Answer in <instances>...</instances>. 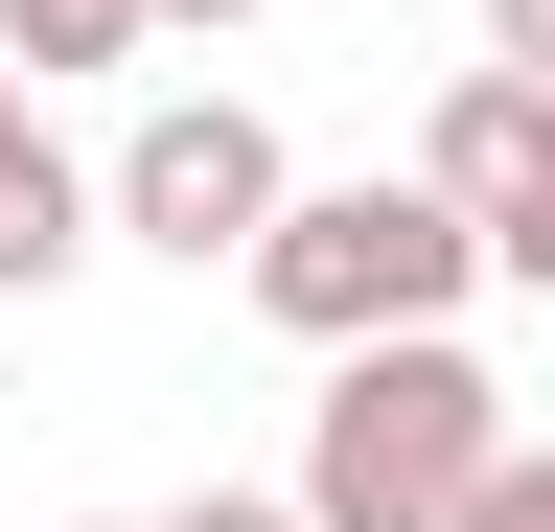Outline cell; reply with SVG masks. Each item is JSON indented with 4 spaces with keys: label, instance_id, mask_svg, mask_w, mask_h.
Segmentation results:
<instances>
[{
    "label": "cell",
    "instance_id": "5b68a950",
    "mask_svg": "<svg viewBox=\"0 0 555 532\" xmlns=\"http://www.w3.org/2000/svg\"><path fill=\"white\" fill-rule=\"evenodd\" d=\"M93 232H116V185H93V163H47V140L0 163V301H47V278H69Z\"/></svg>",
    "mask_w": 555,
    "mask_h": 532
},
{
    "label": "cell",
    "instance_id": "7c38bea8",
    "mask_svg": "<svg viewBox=\"0 0 555 532\" xmlns=\"http://www.w3.org/2000/svg\"><path fill=\"white\" fill-rule=\"evenodd\" d=\"M69 532H116V509H69Z\"/></svg>",
    "mask_w": 555,
    "mask_h": 532
},
{
    "label": "cell",
    "instance_id": "30bf717a",
    "mask_svg": "<svg viewBox=\"0 0 555 532\" xmlns=\"http://www.w3.org/2000/svg\"><path fill=\"white\" fill-rule=\"evenodd\" d=\"M232 24H255V0H163V47H232Z\"/></svg>",
    "mask_w": 555,
    "mask_h": 532
},
{
    "label": "cell",
    "instance_id": "6da1fadb",
    "mask_svg": "<svg viewBox=\"0 0 555 532\" xmlns=\"http://www.w3.org/2000/svg\"><path fill=\"white\" fill-rule=\"evenodd\" d=\"M486 486H509V393H486L463 324L324 371V417H301V532H463Z\"/></svg>",
    "mask_w": 555,
    "mask_h": 532
},
{
    "label": "cell",
    "instance_id": "52a82bcc",
    "mask_svg": "<svg viewBox=\"0 0 555 532\" xmlns=\"http://www.w3.org/2000/svg\"><path fill=\"white\" fill-rule=\"evenodd\" d=\"M463 532H555V440H509V486H486Z\"/></svg>",
    "mask_w": 555,
    "mask_h": 532
},
{
    "label": "cell",
    "instance_id": "8fae6325",
    "mask_svg": "<svg viewBox=\"0 0 555 532\" xmlns=\"http://www.w3.org/2000/svg\"><path fill=\"white\" fill-rule=\"evenodd\" d=\"M0 163H24V70H0Z\"/></svg>",
    "mask_w": 555,
    "mask_h": 532
},
{
    "label": "cell",
    "instance_id": "8992f818",
    "mask_svg": "<svg viewBox=\"0 0 555 532\" xmlns=\"http://www.w3.org/2000/svg\"><path fill=\"white\" fill-rule=\"evenodd\" d=\"M139 47H163V0H0V70H139Z\"/></svg>",
    "mask_w": 555,
    "mask_h": 532
},
{
    "label": "cell",
    "instance_id": "277c9868",
    "mask_svg": "<svg viewBox=\"0 0 555 532\" xmlns=\"http://www.w3.org/2000/svg\"><path fill=\"white\" fill-rule=\"evenodd\" d=\"M416 185H440L486 255H532V232H555V93H532V70H463L440 116H416Z\"/></svg>",
    "mask_w": 555,
    "mask_h": 532
},
{
    "label": "cell",
    "instance_id": "9c48e42d",
    "mask_svg": "<svg viewBox=\"0 0 555 532\" xmlns=\"http://www.w3.org/2000/svg\"><path fill=\"white\" fill-rule=\"evenodd\" d=\"M163 532H301V486H278V509H255V486H208V509H163Z\"/></svg>",
    "mask_w": 555,
    "mask_h": 532
},
{
    "label": "cell",
    "instance_id": "ba28073f",
    "mask_svg": "<svg viewBox=\"0 0 555 532\" xmlns=\"http://www.w3.org/2000/svg\"><path fill=\"white\" fill-rule=\"evenodd\" d=\"M486 70H532V93H555V0H486Z\"/></svg>",
    "mask_w": 555,
    "mask_h": 532
},
{
    "label": "cell",
    "instance_id": "3957f363",
    "mask_svg": "<svg viewBox=\"0 0 555 532\" xmlns=\"http://www.w3.org/2000/svg\"><path fill=\"white\" fill-rule=\"evenodd\" d=\"M278 209H301V163H278V116H255V93H163V116L116 140V232H139V255H185V278H208V255L255 278Z\"/></svg>",
    "mask_w": 555,
    "mask_h": 532
},
{
    "label": "cell",
    "instance_id": "7a4b0ae2",
    "mask_svg": "<svg viewBox=\"0 0 555 532\" xmlns=\"http://www.w3.org/2000/svg\"><path fill=\"white\" fill-rule=\"evenodd\" d=\"M463 278H509V255H486V232H463L416 163H371V185H301V209H278V255H255V301L301 324L324 371H347V348H440V324H463Z\"/></svg>",
    "mask_w": 555,
    "mask_h": 532
}]
</instances>
